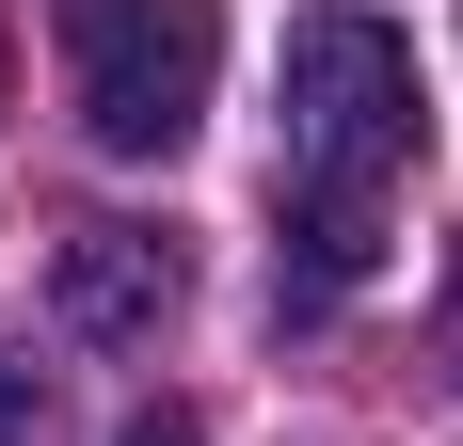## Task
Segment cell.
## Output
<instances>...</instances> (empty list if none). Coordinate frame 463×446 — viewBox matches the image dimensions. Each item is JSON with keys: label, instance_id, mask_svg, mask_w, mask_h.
<instances>
[{"label": "cell", "instance_id": "7a4b0ae2", "mask_svg": "<svg viewBox=\"0 0 463 446\" xmlns=\"http://www.w3.org/2000/svg\"><path fill=\"white\" fill-rule=\"evenodd\" d=\"M96 160H176L224 80V0H48Z\"/></svg>", "mask_w": 463, "mask_h": 446}, {"label": "cell", "instance_id": "3957f363", "mask_svg": "<svg viewBox=\"0 0 463 446\" xmlns=\"http://www.w3.org/2000/svg\"><path fill=\"white\" fill-rule=\"evenodd\" d=\"M48 303H64V335L128 351V335L176 319V239H160V223H80V239L48 256Z\"/></svg>", "mask_w": 463, "mask_h": 446}, {"label": "cell", "instance_id": "8992f818", "mask_svg": "<svg viewBox=\"0 0 463 446\" xmlns=\"http://www.w3.org/2000/svg\"><path fill=\"white\" fill-rule=\"evenodd\" d=\"M448 367H463V271H448Z\"/></svg>", "mask_w": 463, "mask_h": 446}, {"label": "cell", "instance_id": "277c9868", "mask_svg": "<svg viewBox=\"0 0 463 446\" xmlns=\"http://www.w3.org/2000/svg\"><path fill=\"white\" fill-rule=\"evenodd\" d=\"M33 414H48V383L16 367V335H0V446H33Z\"/></svg>", "mask_w": 463, "mask_h": 446}, {"label": "cell", "instance_id": "5b68a950", "mask_svg": "<svg viewBox=\"0 0 463 446\" xmlns=\"http://www.w3.org/2000/svg\"><path fill=\"white\" fill-rule=\"evenodd\" d=\"M112 446H192V414L160 399V414H128V431H112Z\"/></svg>", "mask_w": 463, "mask_h": 446}, {"label": "cell", "instance_id": "6da1fadb", "mask_svg": "<svg viewBox=\"0 0 463 446\" xmlns=\"http://www.w3.org/2000/svg\"><path fill=\"white\" fill-rule=\"evenodd\" d=\"M416 144H431V80L400 48V16L304 0L288 16V64H272V208H288L272 287L288 303H335V287L383 271V208L416 176Z\"/></svg>", "mask_w": 463, "mask_h": 446}]
</instances>
